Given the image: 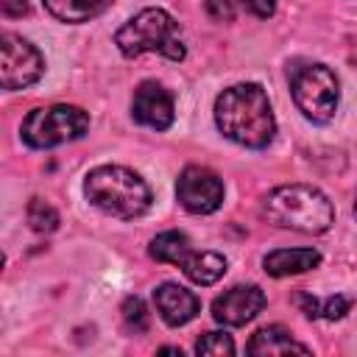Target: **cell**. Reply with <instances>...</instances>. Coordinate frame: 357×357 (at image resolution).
<instances>
[{
    "label": "cell",
    "instance_id": "9",
    "mask_svg": "<svg viewBox=\"0 0 357 357\" xmlns=\"http://www.w3.org/2000/svg\"><path fill=\"white\" fill-rule=\"evenodd\" d=\"M265 307V293L259 284H234L212 301V318L223 326H245Z\"/></svg>",
    "mask_w": 357,
    "mask_h": 357
},
{
    "label": "cell",
    "instance_id": "12",
    "mask_svg": "<svg viewBox=\"0 0 357 357\" xmlns=\"http://www.w3.org/2000/svg\"><path fill=\"white\" fill-rule=\"evenodd\" d=\"M321 265V251L315 248H276L262 257V268L268 276H298Z\"/></svg>",
    "mask_w": 357,
    "mask_h": 357
},
{
    "label": "cell",
    "instance_id": "22",
    "mask_svg": "<svg viewBox=\"0 0 357 357\" xmlns=\"http://www.w3.org/2000/svg\"><path fill=\"white\" fill-rule=\"evenodd\" d=\"M240 6H243L248 14L259 17V20H268V17H273V11H276V0H240Z\"/></svg>",
    "mask_w": 357,
    "mask_h": 357
},
{
    "label": "cell",
    "instance_id": "8",
    "mask_svg": "<svg viewBox=\"0 0 357 357\" xmlns=\"http://www.w3.org/2000/svg\"><path fill=\"white\" fill-rule=\"evenodd\" d=\"M226 187L220 176L201 165H187L176 181V198L190 215H212L220 209Z\"/></svg>",
    "mask_w": 357,
    "mask_h": 357
},
{
    "label": "cell",
    "instance_id": "11",
    "mask_svg": "<svg viewBox=\"0 0 357 357\" xmlns=\"http://www.w3.org/2000/svg\"><path fill=\"white\" fill-rule=\"evenodd\" d=\"M153 304L167 326H184L201 312V298L176 282H162L153 290Z\"/></svg>",
    "mask_w": 357,
    "mask_h": 357
},
{
    "label": "cell",
    "instance_id": "19",
    "mask_svg": "<svg viewBox=\"0 0 357 357\" xmlns=\"http://www.w3.org/2000/svg\"><path fill=\"white\" fill-rule=\"evenodd\" d=\"M195 351L198 354H215V357L234 354V340L226 332H204L198 337V343H195Z\"/></svg>",
    "mask_w": 357,
    "mask_h": 357
},
{
    "label": "cell",
    "instance_id": "10",
    "mask_svg": "<svg viewBox=\"0 0 357 357\" xmlns=\"http://www.w3.org/2000/svg\"><path fill=\"white\" fill-rule=\"evenodd\" d=\"M131 117L139 126L153 128V131L170 128L173 126V117H176L173 95L159 81H142L134 89V98H131Z\"/></svg>",
    "mask_w": 357,
    "mask_h": 357
},
{
    "label": "cell",
    "instance_id": "23",
    "mask_svg": "<svg viewBox=\"0 0 357 357\" xmlns=\"http://www.w3.org/2000/svg\"><path fill=\"white\" fill-rule=\"evenodd\" d=\"M31 8H28V3L25 0H3V14L6 17H22V14H28Z\"/></svg>",
    "mask_w": 357,
    "mask_h": 357
},
{
    "label": "cell",
    "instance_id": "18",
    "mask_svg": "<svg viewBox=\"0 0 357 357\" xmlns=\"http://www.w3.org/2000/svg\"><path fill=\"white\" fill-rule=\"evenodd\" d=\"M120 315H123V326L131 332V335H142L148 332L151 326V315H148V307L139 296H126L123 298V307H120Z\"/></svg>",
    "mask_w": 357,
    "mask_h": 357
},
{
    "label": "cell",
    "instance_id": "20",
    "mask_svg": "<svg viewBox=\"0 0 357 357\" xmlns=\"http://www.w3.org/2000/svg\"><path fill=\"white\" fill-rule=\"evenodd\" d=\"M354 307V298L351 296H329V298H321V318H326V321H337V318H343L349 310Z\"/></svg>",
    "mask_w": 357,
    "mask_h": 357
},
{
    "label": "cell",
    "instance_id": "14",
    "mask_svg": "<svg viewBox=\"0 0 357 357\" xmlns=\"http://www.w3.org/2000/svg\"><path fill=\"white\" fill-rule=\"evenodd\" d=\"M226 268H229V262H226V257L218 254V251H195V248H192V251L187 254V259L181 262L184 276H187L190 282L201 284V287L215 284V282L226 273Z\"/></svg>",
    "mask_w": 357,
    "mask_h": 357
},
{
    "label": "cell",
    "instance_id": "24",
    "mask_svg": "<svg viewBox=\"0 0 357 357\" xmlns=\"http://www.w3.org/2000/svg\"><path fill=\"white\" fill-rule=\"evenodd\" d=\"M162 354H178L181 357V349H176V346H165V349H159Z\"/></svg>",
    "mask_w": 357,
    "mask_h": 357
},
{
    "label": "cell",
    "instance_id": "7",
    "mask_svg": "<svg viewBox=\"0 0 357 357\" xmlns=\"http://www.w3.org/2000/svg\"><path fill=\"white\" fill-rule=\"evenodd\" d=\"M42 73H45V59L36 50V45L6 31L0 36V84H3V89L6 92L25 89V86L36 84L42 78Z\"/></svg>",
    "mask_w": 357,
    "mask_h": 357
},
{
    "label": "cell",
    "instance_id": "16",
    "mask_svg": "<svg viewBox=\"0 0 357 357\" xmlns=\"http://www.w3.org/2000/svg\"><path fill=\"white\" fill-rule=\"evenodd\" d=\"M151 257L156 262H167V265H176L181 268V262L187 259V254L192 251V243L184 231H162L151 240Z\"/></svg>",
    "mask_w": 357,
    "mask_h": 357
},
{
    "label": "cell",
    "instance_id": "1",
    "mask_svg": "<svg viewBox=\"0 0 357 357\" xmlns=\"http://www.w3.org/2000/svg\"><path fill=\"white\" fill-rule=\"evenodd\" d=\"M215 126L226 139L243 148H265L276 134L268 92L254 81L226 86L215 98Z\"/></svg>",
    "mask_w": 357,
    "mask_h": 357
},
{
    "label": "cell",
    "instance_id": "6",
    "mask_svg": "<svg viewBox=\"0 0 357 357\" xmlns=\"http://www.w3.org/2000/svg\"><path fill=\"white\" fill-rule=\"evenodd\" d=\"M86 131H89V114L81 106H73V103L39 106L20 126L22 142L28 148H36V151L81 139Z\"/></svg>",
    "mask_w": 357,
    "mask_h": 357
},
{
    "label": "cell",
    "instance_id": "21",
    "mask_svg": "<svg viewBox=\"0 0 357 357\" xmlns=\"http://www.w3.org/2000/svg\"><path fill=\"white\" fill-rule=\"evenodd\" d=\"M204 8L215 22H231L234 20V3L231 0H204Z\"/></svg>",
    "mask_w": 357,
    "mask_h": 357
},
{
    "label": "cell",
    "instance_id": "3",
    "mask_svg": "<svg viewBox=\"0 0 357 357\" xmlns=\"http://www.w3.org/2000/svg\"><path fill=\"white\" fill-rule=\"evenodd\" d=\"M84 195L95 209L120 220H134L145 215L153 201L145 178L123 165L92 167L84 178Z\"/></svg>",
    "mask_w": 357,
    "mask_h": 357
},
{
    "label": "cell",
    "instance_id": "17",
    "mask_svg": "<svg viewBox=\"0 0 357 357\" xmlns=\"http://www.w3.org/2000/svg\"><path fill=\"white\" fill-rule=\"evenodd\" d=\"M25 218H28V226L39 234H47V231H56L59 229V212L42 201V198H31L28 201V209H25Z\"/></svg>",
    "mask_w": 357,
    "mask_h": 357
},
{
    "label": "cell",
    "instance_id": "4",
    "mask_svg": "<svg viewBox=\"0 0 357 357\" xmlns=\"http://www.w3.org/2000/svg\"><path fill=\"white\" fill-rule=\"evenodd\" d=\"M114 45L126 59H137L142 53H159L170 61H181L187 56V47L181 42V28L165 8H142L139 14H134L114 33Z\"/></svg>",
    "mask_w": 357,
    "mask_h": 357
},
{
    "label": "cell",
    "instance_id": "13",
    "mask_svg": "<svg viewBox=\"0 0 357 357\" xmlns=\"http://www.w3.org/2000/svg\"><path fill=\"white\" fill-rule=\"evenodd\" d=\"M245 351L254 354V357H273V354H310V346L307 343H298L290 329L273 324V326H262L251 335V340L245 343Z\"/></svg>",
    "mask_w": 357,
    "mask_h": 357
},
{
    "label": "cell",
    "instance_id": "2",
    "mask_svg": "<svg viewBox=\"0 0 357 357\" xmlns=\"http://www.w3.org/2000/svg\"><path fill=\"white\" fill-rule=\"evenodd\" d=\"M262 218L279 229L301 234H324L335 223L329 195L312 184H282L262 198Z\"/></svg>",
    "mask_w": 357,
    "mask_h": 357
},
{
    "label": "cell",
    "instance_id": "5",
    "mask_svg": "<svg viewBox=\"0 0 357 357\" xmlns=\"http://www.w3.org/2000/svg\"><path fill=\"white\" fill-rule=\"evenodd\" d=\"M290 95L298 112L312 123H329L340 103V81L321 61H301L287 70Z\"/></svg>",
    "mask_w": 357,
    "mask_h": 357
},
{
    "label": "cell",
    "instance_id": "25",
    "mask_svg": "<svg viewBox=\"0 0 357 357\" xmlns=\"http://www.w3.org/2000/svg\"><path fill=\"white\" fill-rule=\"evenodd\" d=\"M354 218H357V195H354Z\"/></svg>",
    "mask_w": 357,
    "mask_h": 357
},
{
    "label": "cell",
    "instance_id": "15",
    "mask_svg": "<svg viewBox=\"0 0 357 357\" xmlns=\"http://www.w3.org/2000/svg\"><path fill=\"white\" fill-rule=\"evenodd\" d=\"M42 3L50 17H56L59 22H70V25L89 22L109 8V0H42Z\"/></svg>",
    "mask_w": 357,
    "mask_h": 357
}]
</instances>
